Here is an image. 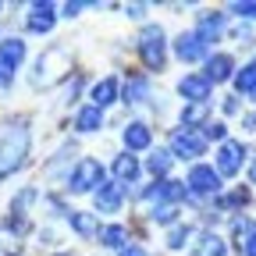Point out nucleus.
Instances as JSON below:
<instances>
[{"mask_svg":"<svg viewBox=\"0 0 256 256\" xmlns=\"http://www.w3.org/2000/svg\"><path fill=\"white\" fill-rule=\"evenodd\" d=\"M28 150H32L28 118H14L8 124H0V182H8L14 171L28 164Z\"/></svg>","mask_w":256,"mask_h":256,"instance_id":"obj_1","label":"nucleus"},{"mask_svg":"<svg viewBox=\"0 0 256 256\" xmlns=\"http://www.w3.org/2000/svg\"><path fill=\"white\" fill-rule=\"evenodd\" d=\"M68 72H72V50L68 46H46L36 64H32V89H50L57 82H68Z\"/></svg>","mask_w":256,"mask_h":256,"instance_id":"obj_2","label":"nucleus"},{"mask_svg":"<svg viewBox=\"0 0 256 256\" xmlns=\"http://www.w3.org/2000/svg\"><path fill=\"white\" fill-rule=\"evenodd\" d=\"M136 50H139V57H142L146 75H150V72H164V64H168V50H171L164 25L146 22V25L139 28V36H136Z\"/></svg>","mask_w":256,"mask_h":256,"instance_id":"obj_3","label":"nucleus"},{"mask_svg":"<svg viewBox=\"0 0 256 256\" xmlns=\"http://www.w3.org/2000/svg\"><path fill=\"white\" fill-rule=\"evenodd\" d=\"M107 182V168L100 164L96 156H78L75 168L68 174V182H64V188L72 192V196H86V192H96Z\"/></svg>","mask_w":256,"mask_h":256,"instance_id":"obj_4","label":"nucleus"},{"mask_svg":"<svg viewBox=\"0 0 256 256\" xmlns=\"http://www.w3.org/2000/svg\"><path fill=\"white\" fill-rule=\"evenodd\" d=\"M224 178L214 171V164H192L188 168V174H185V188H188V200L192 203H203V200H217L220 192H224V185H220Z\"/></svg>","mask_w":256,"mask_h":256,"instance_id":"obj_5","label":"nucleus"},{"mask_svg":"<svg viewBox=\"0 0 256 256\" xmlns=\"http://www.w3.org/2000/svg\"><path fill=\"white\" fill-rule=\"evenodd\" d=\"M168 150L174 160H185V164H200V156L206 153V139L200 132H185V128H171L168 136Z\"/></svg>","mask_w":256,"mask_h":256,"instance_id":"obj_6","label":"nucleus"},{"mask_svg":"<svg viewBox=\"0 0 256 256\" xmlns=\"http://www.w3.org/2000/svg\"><path fill=\"white\" fill-rule=\"evenodd\" d=\"M246 156H249V146L238 142V139H228V142H220L217 153H214V171L220 178H235V174H242Z\"/></svg>","mask_w":256,"mask_h":256,"instance_id":"obj_7","label":"nucleus"},{"mask_svg":"<svg viewBox=\"0 0 256 256\" xmlns=\"http://www.w3.org/2000/svg\"><path fill=\"white\" fill-rule=\"evenodd\" d=\"M110 171H114V182L121 185V192H124V200L128 196H139V182H142V160L136 156V153H118L114 156V164H110Z\"/></svg>","mask_w":256,"mask_h":256,"instance_id":"obj_8","label":"nucleus"},{"mask_svg":"<svg viewBox=\"0 0 256 256\" xmlns=\"http://www.w3.org/2000/svg\"><path fill=\"white\" fill-rule=\"evenodd\" d=\"M192 32L203 40L206 50H214V43H220V36H228V11H200L192 22Z\"/></svg>","mask_w":256,"mask_h":256,"instance_id":"obj_9","label":"nucleus"},{"mask_svg":"<svg viewBox=\"0 0 256 256\" xmlns=\"http://www.w3.org/2000/svg\"><path fill=\"white\" fill-rule=\"evenodd\" d=\"M235 72H238V64H235V57H232L228 50H210V57L203 60V72H200V75H203L210 86H220V82H232Z\"/></svg>","mask_w":256,"mask_h":256,"instance_id":"obj_10","label":"nucleus"},{"mask_svg":"<svg viewBox=\"0 0 256 256\" xmlns=\"http://www.w3.org/2000/svg\"><path fill=\"white\" fill-rule=\"evenodd\" d=\"M153 100V78L146 72H128V78L121 82V104L124 107H142Z\"/></svg>","mask_w":256,"mask_h":256,"instance_id":"obj_11","label":"nucleus"},{"mask_svg":"<svg viewBox=\"0 0 256 256\" xmlns=\"http://www.w3.org/2000/svg\"><path fill=\"white\" fill-rule=\"evenodd\" d=\"M171 54H174L182 64H203V60L210 57V50L203 46V40H200L192 28H185V32H178V36H174Z\"/></svg>","mask_w":256,"mask_h":256,"instance_id":"obj_12","label":"nucleus"},{"mask_svg":"<svg viewBox=\"0 0 256 256\" xmlns=\"http://www.w3.org/2000/svg\"><path fill=\"white\" fill-rule=\"evenodd\" d=\"M174 92L182 96V104H210V96H214V86L200 75V72H188L178 78Z\"/></svg>","mask_w":256,"mask_h":256,"instance_id":"obj_13","label":"nucleus"},{"mask_svg":"<svg viewBox=\"0 0 256 256\" xmlns=\"http://www.w3.org/2000/svg\"><path fill=\"white\" fill-rule=\"evenodd\" d=\"M57 4H50V0H43V4H28V14H25V28L36 32V36H50L54 25H57Z\"/></svg>","mask_w":256,"mask_h":256,"instance_id":"obj_14","label":"nucleus"},{"mask_svg":"<svg viewBox=\"0 0 256 256\" xmlns=\"http://www.w3.org/2000/svg\"><path fill=\"white\" fill-rule=\"evenodd\" d=\"M92 206H96V210H92L96 217H100V214H104V217L121 214V206H124V192H121V185H118V182H104L100 188L92 192Z\"/></svg>","mask_w":256,"mask_h":256,"instance_id":"obj_15","label":"nucleus"},{"mask_svg":"<svg viewBox=\"0 0 256 256\" xmlns=\"http://www.w3.org/2000/svg\"><path fill=\"white\" fill-rule=\"evenodd\" d=\"M89 104H92V107H100V110L107 114V107L121 104V82H118L114 75L96 78V82L89 86Z\"/></svg>","mask_w":256,"mask_h":256,"instance_id":"obj_16","label":"nucleus"},{"mask_svg":"<svg viewBox=\"0 0 256 256\" xmlns=\"http://www.w3.org/2000/svg\"><path fill=\"white\" fill-rule=\"evenodd\" d=\"M121 142H124V153H146L153 150V128L146 121H128L121 128Z\"/></svg>","mask_w":256,"mask_h":256,"instance_id":"obj_17","label":"nucleus"},{"mask_svg":"<svg viewBox=\"0 0 256 256\" xmlns=\"http://www.w3.org/2000/svg\"><path fill=\"white\" fill-rule=\"evenodd\" d=\"M75 153H78L75 142H64V146L50 156V164L43 168V174H46L50 182H68V174H72V168H75V164H72V156H75Z\"/></svg>","mask_w":256,"mask_h":256,"instance_id":"obj_18","label":"nucleus"},{"mask_svg":"<svg viewBox=\"0 0 256 256\" xmlns=\"http://www.w3.org/2000/svg\"><path fill=\"white\" fill-rule=\"evenodd\" d=\"M171 168H174V156H171V150H168V146H156V150H150V156L142 160V174H150L153 182H164V178H171Z\"/></svg>","mask_w":256,"mask_h":256,"instance_id":"obj_19","label":"nucleus"},{"mask_svg":"<svg viewBox=\"0 0 256 256\" xmlns=\"http://www.w3.org/2000/svg\"><path fill=\"white\" fill-rule=\"evenodd\" d=\"M22 64H25V40H18V36H4V40H0V72L14 75Z\"/></svg>","mask_w":256,"mask_h":256,"instance_id":"obj_20","label":"nucleus"},{"mask_svg":"<svg viewBox=\"0 0 256 256\" xmlns=\"http://www.w3.org/2000/svg\"><path fill=\"white\" fill-rule=\"evenodd\" d=\"M104 121H107V114L100 107L86 104V107L75 110V132L78 136H96V132H104Z\"/></svg>","mask_w":256,"mask_h":256,"instance_id":"obj_21","label":"nucleus"},{"mask_svg":"<svg viewBox=\"0 0 256 256\" xmlns=\"http://www.w3.org/2000/svg\"><path fill=\"white\" fill-rule=\"evenodd\" d=\"M64 220H68V228H72L78 238H86V242L100 235V217H96L92 210H72Z\"/></svg>","mask_w":256,"mask_h":256,"instance_id":"obj_22","label":"nucleus"},{"mask_svg":"<svg viewBox=\"0 0 256 256\" xmlns=\"http://www.w3.org/2000/svg\"><path fill=\"white\" fill-rule=\"evenodd\" d=\"M206 121H210V104H182L178 128H185V132H200Z\"/></svg>","mask_w":256,"mask_h":256,"instance_id":"obj_23","label":"nucleus"},{"mask_svg":"<svg viewBox=\"0 0 256 256\" xmlns=\"http://www.w3.org/2000/svg\"><path fill=\"white\" fill-rule=\"evenodd\" d=\"M43 200V192L36 188V185H22L14 196H11V203H8V210L14 214V217H28L32 214V206H36Z\"/></svg>","mask_w":256,"mask_h":256,"instance_id":"obj_24","label":"nucleus"},{"mask_svg":"<svg viewBox=\"0 0 256 256\" xmlns=\"http://www.w3.org/2000/svg\"><path fill=\"white\" fill-rule=\"evenodd\" d=\"M188 249H192V256H228V242H224L217 232H210V228L192 242Z\"/></svg>","mask_w":256,"mask_h":256,"instance_id":"obj_25","label":"nucleus"},{"mask_svg":"<svg viewBox=\"0 0 256 256\" xmlns=\"http://www.w3.org/2000/svg\"><path fill=\"white\" fill-rule=\"evenodd\" d=\"M96 238H100V246H107V249H114V252H121L128 242H132L124 224H100V235H96Z\"/></svg>","mask_w":256,"mask_h":256,"instance_id":"obj_26","label":"nucleus"},{"mask_svg":"<svg viewBox=\"0 0 256 256\" xmlns=\"http://www.w3.org/2000/svg\"><path fill=\"white\" fill-rule=\"evenodd\" d=\"M232 86H235V96H252V92H256V57L246 60L242 68L235 72Z\"/></svg>","mask_w":256,"mask_h":256,"instance_id":"obj_27","label":"nucleus"},{"mask_svg":"<svg viewBox=\"0 0 256 256\" xmlns=\"http://www.w3.org/2000/svg\"><path fill=\"white\" fill-rule=\"evenodd\" d=\"M192 235H196V228H192V224H174V228L168 232V249L171 252H182L185 246H192Z\"/></svg>","mask_w":256,"mask_h":256,"instance_id":"obj_28","label":"nucleus"},{"mask_svg":"<svg viewBox=\"0 0 256 256\" xmlns=\"http://www.w3.org/2000/svg\"><path fill=\"white\" fill-rule=\"evenodd\" d=\"M150 220L160 224V228H174V224L182 220V206H153L150 210Z\"/></svg>","mask_w":256,"mask_h":256,"instance_id":"obj_29","label":"nucleus"},{"mask_svg":"<svg viewBox=\"0 0 256 256\" xmlns=\"http://www.w3.org/2000/svg\"><path fill=\"white\" fill-rule=\"evenodd\" d=\"M228 36H232V43H235V46H242V50H252V46H256V36H252V25H246V22L232 25V28H228Z\"/></svg>","mask_w":256,"mask_h":256,"instance_id":"obj_30","label":"nucleus"},{"mask_svg":"<svg viewBox=\"0 0 256 256\" xmlns=\"http://www.w3.org/2000/svg\"><path fill=\"white\" fill-rule=\"evenodd\" d=\"M82 86H86V75L82 72H75L68 82H64V92H60V104H78V96H82Z\"/></svg>","mask_w":256,"mask_h":256,"instance_id":"obj_31","label":"nucleus"},{"mask_svg":"<svg viewBox=\"0 0 256 256\" xmlns=\"http://www.w3.org/2000/svg\"><path fill=\"white\" fill-rule=\"evenodd\" d=\"M249 232H256V220H252V217H246V214H242V217H232V246H235V249L242 246V238H246Z\"/></svg>","mask_w":256,"mask_h":256,"instance_id":"obj_32","label":"nucleus"},{"mask_svg":"<svg viewBox=\"0 0 256 256\" xmlns=\"http://www.w3.org/2000/svg\"><path fill=\"white\" fill-rule=\"evenodd\" d=\"M238 18V22H246V25H252L256 22V0H235V4H228V18Z\"/></svg>","mask_w":256,"mask_h":256,"instance_id":"obj_33","label":"nucleus"},{"mask_svg":"<svg viewBox=\"0 0 256 256\" xmlns=\"http://www.w3.org/2000/svg\"><path fill=\"white\" fill-rule=\"evenodd\" d=\"M200 136L206 139V142H228V124H224V121H206L203 128H200Z\"/></svg>","mask_w":256,"mask_h":256,"instance_id":"obj_34","label":"nucleus"},{"mask_svg":"<svg viewBox=\"0 0 256 256\" xmlns=\"http://www.w3.org/2000/svg\"><path fill=\"white\" fill-rule=\"evenodd\" d=\"M0 228H4V232H11L14 238H22V235H28V217H14V214H8Z\"/></svg>","mask_w":256,"mask_h":256,"instance_id":"obj_35","label":"nucleus"},{"mask_svg":"<svg viewBox=\"0 0 256 256\" xmlns=\"http://www.w3.org/2000/svg\"><path fill=\"white\" fill-rule=\"evenodd\" d=\"M89 8H100V4H82V0H75V4H60L57 11H60V18H68V22H72V18H78L82 11H89Z\"/></svg>","mask_w":256,"mask_h":256,"instance_id":"obj_36","label":"nucleus"},{"mask_svg":"<svg viewBox=\"0 0 256 256\" xmlns=\"http://www.w3.org/2000/svg\"><path fill=\"white\" fill-rule=\"evenodd\" d=\"M220 114H224V118H238V114H242V100H238L235 92L220 100Z\"/></svg>","mask_w":256,"mask_h":256,"instance_id":"obj_37","label":"nucleus"},{"mask_svg":"<svg viewBox=\"0 0 256 256\" xmlns=\"http://www.w3.org/2000/svg\"><path fill=\"white\" fill-rule=\"evenodd\" d=\"M121 11H124V18H132V22H142V18H146V11H150V4H124Z\"/></svg>","mask_w":256,"mask_h":256,"instance_id":"obj_38","label":"nucleus"},{"mask_svg":"<svg viewBox=\"0 0 256 256\" xmlns=\"http://www.w3.org/2000/svg\"><path fill=\"white\" fill-rule=\"evenodd\" d=\"M238 256H256V232H249L246 238H242V246L235 249Z\"/></svg>","mask_w":256,"mask_h":256,"instance_id":"obj_39","label":"nucleus"},{"mask_svg":"<svg viewBox=\"0 0 256 256\" xmlns=\"http://www.w3.org/2000/svg\"><path fill=\"white\" fill-rule=\"evenodd\" d=\"M118 256H150V252H146V249H142L139 242H128V246H124V249H121Z\"/></svg>","mask_w":256,"mask_h":256,"instance_id":"obj_40","label":"nucleus"},{"mask_svg":"<svg viewBox=\"0 0 256 256\" xmlns=\"http://www.w3.org/2000/svg\"><path fill=\"white\" fill-rule=\"evenodd\" d=\"M242 124L249 128V132H256V110H249V114H242Z\"/></svg>","mask_w":256,"mask_h":256,"instance_id":"obj_41","label":"nucleus"},{"mask_svg":"<svg viewBox=\"0 0 256 256\" xmlns=\"http://www.w3.org/2000/svg\"><path fill=\"white\" fill-rule=\"evenodd\" d=\"M249 185L256 188V160H249Z\"/></svg>","mask_w":256,"mask_h":256,"instance_id":"obj_42","label":"nucleus"},{"mask_svg":"<svg viewBox=\"0 0 256 256\" xmlns=\"http://www.w3.org/2000/svg\"><path fill=\"white\" fill-rule=\"evenodd\" d=\"M54 256H72V252H54Z\"/></svg>","mask_w":256,"mask_h":256,"instance_id":"obj_43","label":"nucleus"},{"mask_svg":"<svg viewBox=\"0 0 256 256\" xmlns=\"http://www.w3.org/2000/svg\"><path fill=\"white\" fill-rule=\"evenodd\" d=\"M0 11H4V4H0Z\"/></svg>","mask_w":256,"mask_h":256,"instance_id":"obj_44","label":"nucleus"}]
</instances>
